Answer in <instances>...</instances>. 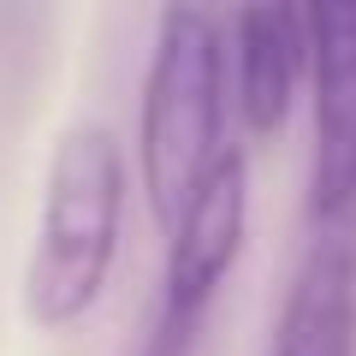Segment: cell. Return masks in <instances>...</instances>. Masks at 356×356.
Instances as JSON below:
<instances>
[{"instance_id": "obj_4", "label": "cell", "mask_w": 356, "mask_h": 356, "mask_svg": "<svg viewBox=\"0 0 356 356\" xmlns=\"http://www.w3.org/2000/svg\"><path fill=\"white\" fill-rule=\"evenodd\" d=\"M303 48L309 83H315L309 220L332 226L356 208V0L303 6Z\"/></svg>"}, {"instance_id": "obj_3", "label": "cell", "mask_w": 356, "mask_h": 356, "mask_svg": "<svg viewBox=\"0 0 356 356\" xmlns=\"http://www.w3.org/2000/svg\"><path fill=\"white\" fill-rule=\"evenodd\" d=\"M243 232H250V161L243 149H220L166 226V291L154 315L202 327L220 280L243 255Z\"/></svg>"}, {"instance_id": "obj_2", "label": "cell", "mask_w": 356, "mask_h": 356, "mask_svg": "<svg viewBox=\"0 0 356 356\" xmlns=\"http://www.w3.org/2000/svg\"><path fill=\"white\" fill-rule=\"evenodd\" d=\"M226 131V36L202 6H166L154 18V60L137 107V161L143 191L161 226L184 208L196 178L214 166Z\"/></svg>"}, {"instance_id": "obj_5", "label": "cell", "mask_w": 356, "mask_h": 356, "mask_svg": "<svg viewBox=\"0 0 356 356\" xmlns=\"http://www.w3.org/2000/svg\"><path fill=\"white\" fill-rule=\"evenodd\" d=\"M267 356H356V250L321 238L303 255Z\"/></svg>"}, {"instance_id": "obj_1", "label": "cell", "mask_w": 356, "mask_h": 356, "mask_svg": "<svg viewBox=\"0 0 356 356\" xmlns=\"http://www.w3.org/2000/svg\"><path fill=\"white\" fill-rule=\"evenodd\" d=\"M125 149L107 125H72L42 184V220L24 261V315L42 332H65L102 303L125 226Z\"/></svg>"}, {"instance_id": "obj_6", "label": "cell", "mask_w": 356, "mask_h": 356, "mask_svg": "<svg viewBox=\"0 0 356 356\" xmlns=\"http://www.w3.org/2000/svg\"><path fill=\"white\" fill-rule=\"evenodd\" d=\"M238 48V119L250 137H273L291 113L297 77H303V6H243L232 13Z\"/></svg>"}]
</instances>
